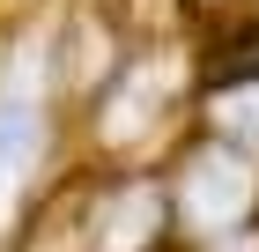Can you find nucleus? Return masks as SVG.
Listing matches in <instances>:
<instances>
[{
	"instance_id": "nucleus-1",
	"label": "nucleus",
	"mask_w": 259,
	"mask_h": 252,
	"mask_svg": "<svg viewBox=\"0 0 259 252\" xmlns=\"http://www.w3.org/2000/svg\"><path fill=\"white\" fill-rule=\"evenodd\" d=\"M52 38L22 30L0 45V252L22 245V223L37 208L45 163H52Z\"/></svg>"
},
{
	"instance_id": "nucleus-2",
	"label": "nucleus",
	"mask_w": 259,
	"mask_h": 252,
	"mask_svg": "<svg viewBox=\"0 0 259 252\" xmlns=\"http://www.w3.org/2000/svg\"><path fill=\"white\" fill-rule=\"evenodd\" d=\"M163 208H170V230L185 245H215V237L244 230L259 215V156H244L237 141H193L178 156V171L163 178Z\"/></svg>"
},
{
	"instance_id": "nucleus-3",
	"label": "nucleus",
	"mask_w": 259,
	"mask_h": 252,
	"mask_svg": "<svg viewBox=\"0 0 259 252\" xmlns=\"http://www.w3.org/2000/svg\"><path fill=\"white\" fill-rule=\"evenodd\" d=\"M215 134L237 141L244 156H259V75H230L215 97Z\"/></svg>"
},
{
	"instance_id": "nucleus-4",
	"label": "nucleus",
	"mask_w": 259,
	"mask_h": 252,
	"mask_svg": "<svg viewBox=\"0 0 259 252\" xmlns=\"http://www.w3.org/2000/svg\"><path fill=\"white\" fill-rule=\"evenodd\" d=\"M185 8H222V0H185Z\"/></svg>"
}]
</instances>
